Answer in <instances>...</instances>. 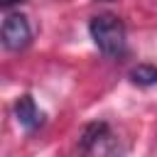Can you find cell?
I'll return each instance as SVG.
<instances>
[{
    "instance_id": "8992f818",
    "label": "cell",
    "mask_w": 157,
    "mask_h": 157,
    "mask_svg": "<svg viewBox=\"0 0 157 157\" xmlns=\"http://www.w3.org/2000/svg\"><path fill=\"white\" fill-rule=\"evenodd\" d=\"M15 2H25V0H0L2 7H10V5H15Z\"/></svg>"
},
{
    "instance_id": "3957f363",
    "label": "cell",
    "mask_w": 157,
    "mask_h": 157,
    "mask_svg": "<svg viewBox=\"0 0 157 157\" xmlns=\"http://www.w3.org/2000/svg\"><path fill=\"white\" fill-rule=\"evenodd\" d=\"M15 118H17V123L25 130H34V128H39L44 123V113L34 105V98L27 96V93L17 98V103H15Z\"/></svg>"
},
{
    "instance_id": "6da1fadb",
    "label": "cell",
    "mask_w": 157,
    "mask_h": 157,
    "mask_svg": "<svg viewBox=\"0 0 157 157\" xmlns=\"http://www.w3.org/2000/svg\"><path fill=\"white\" fill-rule=\"evenodd\" d=\"M88 32H91V39L93 44L98 47V52L108 59H118L123 52H125V44H128V34H125V25L118 15H110V12H103V15H96L91 22H88Z\"/></svg>"
},
{
    "instance_id": "277c9868",
    "label": "cell",
    "mask_w": 157,
    "mask_h": 157,
    "mask_svg": "<svg viewBox=\"0 0 157 157\" xmlns=\"http://www.w3.org/2000/svg\"><path fill=\"white\" fill-rule=\"evenodd\" d=\"M128 76L137 86H155L157 83V66H152V64H137V66L130 69Z\"/></svg>"
},
{
    "instance_id": "7a4b0ae2",
    "label": "cell",
    "mask_w": 157,
    "mask_h": 157,
    "mask_svg": "<svg viewBox=\"0 0 157 157\" xmlns=\"http://www.w3.org/2000/svg\"><path fill=\"white\" fill-rule=\"evenodd\" d=\"M32 39V27L27 22L25 15L15 12V15H7L5 22H2V44L5 49L10 52H17V49H25Z\"/></svg>"
},
{
    "instance_id": "5b68a950",
    "label": "cell",
    "mask_w": 157,
    "mask_h": 157,
    "mask_svg": "<svg viewBox=\"0 0 157 157\" xmlns=\"http://www.w3.org/2000/svg\"><path fill=\"white\" fill-rule=\"evenodd\" d=\"M108 132V125L105 123H91L83 128V135H81V147L83 150H91L96 142H101Z\"/></svg>"
}]
</instances>
